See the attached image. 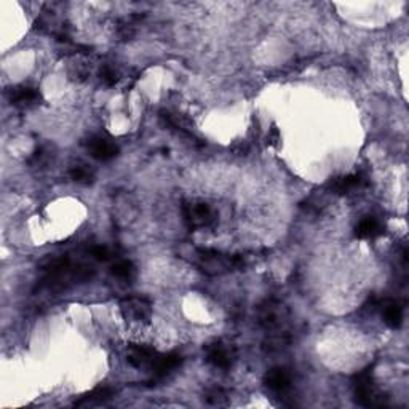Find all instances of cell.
<instances>
[{"label":"cell","instance_id":"obj_16","mask_svg":"<svg viewBox=\"0 0 409 409\" xmlns=\"http://www.w3.org/2000/svg\"><path fill=\"white\" fill-rule=\"evenodd\" d=\"M382 317L384 321L388 328L398 330L403 323V307L400 302L397 301H384L381 302Z\"/></svg>","mask_w":409,"mask_h":409},{"label":"cell","instance_id":"obj_9","mask_svg":"<svg viewBox=\"0 0 409 409\" xmlns=\"http://www.w3.org/2000/svg\"><path fill=\"white\" fill-rule=\"evenodd\" d=\"M368 186V177L363 173H354L343 177H336L328 184L330 190L336 195H347L354 190H360Z\"/></svg>","mask_w":409,"mask_h":409},{"label":"cell","instance_id":"obj_8","mask_svg":"<svg viewBox=\"0 0 409 409\" xmlns=\"http://www.w3.org/2000/svg\"><path fill=\"white\" fill-rule=\"evenodd\" d=\"M264 384L275 395H285L293 387V374L286 368H272L264 377Z\"/></svg>","mask_w":409,"mask_h":409},{"label":"cell","instance_id":"obj_15","mask_svg":"<svg viewBox=\"0 0 409 409\" xmlns=\"http://www.w3.org/2000/svg\"><path fill=\"white\" fill-rule=\"evenodd\" d=\"M10 101L14 106H31L40 101V91L34 86H14L10 90Z\"/></svg>","mask_w":409,"mask_h":409},{"label":"cell","instance_id":"obj_7","mask_svg":"<svg viewBox=\"0 0 409 409\" xmlns=\"http://www.w3.org/2000/svg\"><path fill=\"white\" fill-rule=\"evenodd\" d=\"M203 350L206 362L213 364L214 368L223 369V371H227V369L232 368L235 358H237L234 345L224 343V340L210 343L208 345H205Z\"/></svg>","mask_w":409,"mask_h":409},{"label":"cell","instance_id":"obj_17","mask_svg":"<svg viewBox=\"0 0 409 409\" xmlns=\"http://www.w3.org/2000/svg\"><path fill=\"white\" fill-rule=\"evenodd\" d=\"M144 14H128L120 19L117 23V36L122 40H129V38L136 36L139 24L142 23Z\"/></svg>","mask_w":409,"mask_h":409},{"label":"cell","instance_id":"obj_14","mask_svg":"<svg viewBox=\"0 0 409 409\" xmlns=\"http://www.w3.org/2000/svg\"><path fill=\"white\" fill-rule=\"evenodd\" d=\"M115 397V388L112 387H96L90 393H86L80 398L79 401H75V406L79 408H88V406H99L112 400Z\"/></svg>","mask_w":409,"mask_h":409},{"label":"cell","instance_id":"obj_2","mask_svg":"<svg viewBox=\"0 0 409 409\" xmlns=\"http://www.w3.org/2000/svg\"><path fill=\"white\" fill-rule=\"evenodd\" d=\"M42 280L38 290L61 291L77 285V283L90 282L95 275L93 266L85 262H77L69 256L51 259L42 267Z\"/></svg>","mask_w":409,"mask_h":409},{"label":"cell","instance_id":"obj_20","mask_svg":"<svg viewBox=\"0 0 409 409\" xmlns=\"http://www.w3.org/2000/svg\"><path fill=\"white\" fill-rule=\"evenodd\" d=\"M205 401L208 403L211 406H225L229 403V397L225 391L219 387H214V388H210L208 392L205 393Z\"/></svg>","mask_w":409,"mask_h":409},{"label":"cell","instance_id":"obj_5","mask_svg":"<svg viewBox=\"0 0 409 409\" xmlns=\"http://www.w3.org/2000/svg\"><path fill=\"white\" fill-rule=\"evenodd\" d=\"M123 320L132 325H149L152 320V304L146 297L129 296L119 302Z\"/></svg>","mask_w":409,"mask_h":409},{"label":"cell","instance_id":"obj_19","mask_svg":"<svg viewBox=\"0 0 409 409\" xmlns=\"http://www.w3.org/2000/svg\"><path fill=\"white\" fill-rule=\"evenodd\" d=\"M69 176L72 181L79 182V184H84V186H90L95 182V175L84 165L72 168V170L69 171Z\"/></svg>","mask_w":409,"mask_h":409},{"label":"cell","instance_id":"obj_6","mask_svg":"<svg viewBox=\"0 0 409 409\" xmlns=\"http://www.w3.org/2000/svg\"><path fill=\"white\" fill-rule=\"evenodd\" d=\"M182 216L184 223L190 230L210 227L216 223V213L210 205L201 201H190L182 205Z\"/></svg>","mask_w":409,"mask_h":409},{"label":"cell","instance_id":"obj_10","mask_svg":"<svg viewBox=\"0 0 409 409\" xmlns=\"http://www.w3.org/2000/svg\"><path fill=\"white\" fill-rule=\"evenodd\" d=\"M181 363L182 357L179 354H157V357L153 360L151 367V373L153 379H165L166 376H170L173 371H176V369L181 367Z\"/></svg>","mask_w":409,"mask_h":409},{"label":"cell","instance_id":"obj_22","mask_svg":"<svg viewBox=\"0 0 409 409\" xmlns=\"http://www.w3.org/2000/svg\"><path fill=\"white\" fill-rule=\"evenodd\" d=\"M88 254L96 261L106 262L112 258V251L108 247H103V245H93V247L88 248Z\"/></svg>","mask_w":409,"mask_h":409},{"label":"cell","instance_id":"obj_13","mask_svg":"<svg viewBox=\"0 0 409 409\" xmlns=\"http://www.w3.org/2000/svg\"><path fill=\"white\" fill-rule=\"evenodd\" d=\"M386 232V227L384 224L374 216H367L360 221L357 227H355V237L362 238V240H373L384 235Z\"/></svg>","mask_w":409,"mask_h":409},{"label":"cell","instance_id":"obj_21","mask_svg":"<svg viewBox=\"0 0 409 409\" xmlns=\"http://www.w3.org/2000/svg\"><path fill=\"white\" fill-rule=\"evenodd\" d=\"M99 79L106 86H114L119 82V74L112 66L103 64L99 69Z\"/></svg>","mask_w":409,"mask_h":409},{"label":"cell","instance_id":"obj_3","mask_svg":"<svg viewBox=\"0 0 409 409\" xmlns=\"http://www.w3.org/2000/svg\"><path fill=\"white\" fill-rule=\"evenodd\" d=\"M190 262L208 277H221L245 267L242 256H229L208 248H194Z\"/></svg>","mask_w":409,"mask_h":409},{"label":"cell","instance_id":"obj_18","mask_svg":"<svg viewBox=\"0 0 409 409\" xmlns=\"http://www.w3.org/2000/svg\"><path fill=\"white\" fill-rule=\"evenodd\" d=\"M110 273H112L115 278H119V280L132 282L134 275H136V267H134V264L132 261L123 259V261L115 262L114 266L110 267Z\"/></svg>","mask_w":409,"mask_h":409},{"label":"cell","instance_id":"obj_4","mask_svg":"<svg viewBox=\"0 0 409 409\" xmlns=\"http://www.w3.org/2000/svg\"><path fill=\"white\" fill-rule=\"evenodd\" d=\"M354 393L358 405L367 408H382L387 405V397L374 384L373 369L367 368L354 377Z\"/></svg>","mask_w":409,"mask_h":409},{"label":"cell","instance_id":"obj_1","mask_svg":"<svg viewBox=\"0 0 409 409\" xmlns=\"http://www.w3.org/2000/svg\"><path fill=\"white\" fill-rule=\"evenodd\" d=\"M291 312L286 304L278 299L264 301L258 309V325L266 331L264 350L267 354H278L290 347L293 331L290 326Z\"/></svg>","mask_w":409,"mask_h":409},{"label":"cell","instance_id":"obj_11","mask_svg":"<svg viewBox=\"0 0 409 409\" xmlns=\"http://www.w3.org/2000/svg\"><path fill=\"white\" fill-rule=\"evenodd\" d=\"M88 151L91 157L99 162H110L119 156V146L104 136H93L88 141Z\"/></svg>","mask_w":409,"mask_h":409},{"label":"cell","instance_id":"obj_23","mask_svg":"<svg viewBox=\"0 0 409 409\" xmlns=\"http://www.w3.org/2000/svg\"><path fill=\"white\" fill-rule=\"evenodd\" d=\"M50 158H51V153H50V151H48V149L38 147L37 151L32 153V157H31V160H29V163H31V165H34V166H42V165H45V163H48Z\"/></svg>","mask_w":409,"mask_h":409},{"label":"cell","instance_id":"obj_12","mask_svg":"<svg viewBox=\"0 0 409 409\" xmlns=\"http://www.w3.org/2000/svg\"><path fill=\"white\" fill-rule=\"evenodd\" d=\"M157 357V352L147 345L134 344L128 349L127 360L133 368L136 369H151L153 360Z\"/></svg>","mask_w":409,"mask_h":409}]
</instances>
